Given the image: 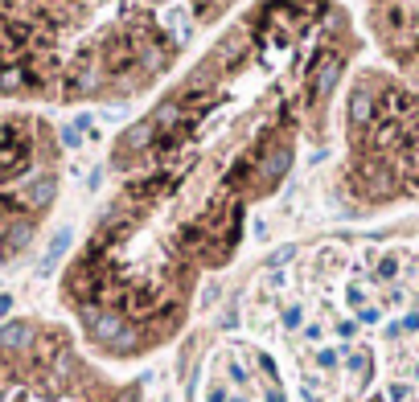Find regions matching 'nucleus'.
Here are the masks:
<instances>
[{
  "mask_svg": "<svg viewBox=\"0 0 419 402\" xmlns=\"http://www.w3.org/2000/svg\"><path fill=\"white\" fill-rule=\"evenodd\" d=\"M0 402H136L83 366L66 333L34 329L29 345L0 349Z\"/></svg>",
  "mask_w": 419,
  "mask_h": 402,
  "instance_id": "nucleus-1",
  "label": "nucleus"
},
{
  "mask_svg": "<svg viewBox=\"0 0 419 402\" xmlns=\"http://www.w3.org/2000/svg\"><path fill=\"white\" fill-rule=\"evenodd\" d=\"M136 62V50H132V37H111L107 41V50H103V66H107V74H123V70Z\"/></svg>",
  "mask_w": 419,
  "mask_h": 402,
  "instance_id": "nucleus-2",
  "label": "nucleus"
},
{
  "mask_svg": "<svg viewBox=\"0 0 419 402\" xmlns=\"http://www.w3.org/2000/svg\"><path fill=\"white\" fill-rule=\"evenodd\" d=\"M399 144H403L399 119H378V115H374V123H370V148L386 152V148H399Z\"/></svg>",
  "mask_w": 419,
  "mask_h": 402,
  "instance_id": "nucleus-3",
  "label": "nucleus"
},
{
  "mask_svg": "<svg viewBox=\"0 0 419 402\" xmlns=\"http://www.w3.org/2000/svg\"><path fill=\"white\" fill-rule=\"evenodd\" d=\"M288 165H292V148L288 144H276V148L268 152V160L259 165V177H263V185H276L280 177L288 172Z\"/></svg>",
  "mask_w": 419,
  "mask_h": 402,
  "instance_id": "nucleus-4",
  "label": "nucleus"
},
{
  "mask_svg": "<svg viewBox=\"0 0 419 402\" xmlns=\"http://www.w3.org/2000/svg\"><path fill=\"white\" fill-rule=\"evenodd\" d=\"M407 111H415V99L407 91H399V86H390L383 95V103H378V119H403Z\"/></svg>",
  "mask_w": 419,
  "mask_h": 402,
  "instance_id": "nucleus-5",
  "label": "nucleus"
},
{
  "mask_svg": "<svg viewBox=\"0 0 419 402\" xmlns=\"http://www.w3.org/2000/svg\"><path fill=\"white\" fill-rule=\"evenodd\" d=\"M337 78H341V58L329 53V58H325V66L313 70V95H329Z\"/></svg>",
  "mask_w": 419,
  "mask_h": 402,
  "instance_id": "nucleus-6",
  "label": "nucleus"
},
{
  "mask_svg": "<svg viewBox=\"0 0 419 402\" xmlns=\"http://www.w3.org/2000/svg\"><path fill=\"white\" fill-rule=\"evenodd\" d=\"M152 123H156V135H168L173 128H181L185 123V107L181 103H161L156 115H152Z\"/></svg>",
  "mask_w": 419,
  "mask_h": 402,
  "instance_id": "nucleus-7",
  "label": "nucleus"
},
{
  "mask_svg": "<svg viewBox=\"0 0 419 402\" xmlns=\"http://www.w3.org/2000/svg\"><path fill=\"white\" fill-rule=\"evenodd\" d=\"M374 115H378L374 95H370V91H353L350 95V119L353 123H374Z\"/></svg>",
  "mask_w": 419,
  "mask_h": 402,
  "instance_id": "nucleus-8",
  "label": "nucleus"
},
{
  "mask_svg": "<svg viewBox=\"0 0 419 402\" xmlns=\"http://www.w3.org/2000/svg\"><path fill=\"white\" fill-rule=\"evenodd\" d=\"M152 135H156V123L152 119H144V123H136L132 132H123L119 135V148H128V152H140L144 144H148Z\"/></svg>",
  "mask_w": 419,
  "mask_h": 402,
  "instance_id": "nucleus-9",
  "label": "nucleus"
},
{
  "mask_svg": "<svg viewBox=\"0 0 419 402\" xmlns=\"http://www.w3.org/2000/svg\"><path fill=\"white\" fill-rule=\"evenodd\" d=\"M165 58H168V53H156V46H144L140 66H144V70H161V66H165Z\"/></svg>",
  "mask_w": 419,
  "mask_h": 402,
  "instance_id": "nucleus-10",
  "label": "nucleus"
},
{
  "mask_svg": "<svg viewBox=\"0 0 419 402\" xmlns=\"http://www.w3.org/2000/svg\"><path fill=\"white\" fill-rule=\"evenodd\" d=\"M62 144H66V148H74V144H79V132H74V128H66V132H62Z\"/></svg>",
  "mask_w": 419,
  "mask_h": 402,
  "instance_id": "nucleus-11",
  "label": "nucleus"
}]
</instances>
